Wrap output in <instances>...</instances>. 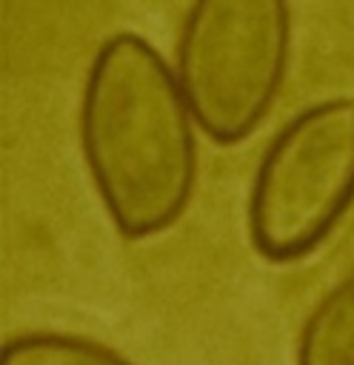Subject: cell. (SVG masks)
Returning <instances> with one entry per match:
<instances>
[{
    "mask_svg": "<svg viewBox=\"0 0 354 365\" xmlns=\"http://www.w3.org/2000/svg\"><path fill=\"white\" fill-rule=\"evenodd\" d=\"M80 148L123 237H154L186 211L197 182L194 120L174 68L140 34L117 31L91 57Z\"/></svg>",
    "mask_w": 354,
    "mask_h": 365,
    "instance_id": "1",
    "label": "cell"
},
{
    "mask_svg": "<svg viewBox=\"0 0 354 365\" xmlns=\"http://www.w3.org/2000/svg\"><path fill=\"white\" fill-rule=\"evenodd\" d=\"M291 51L280 0H200L180 26L174 77L194 125L220 145L248 137L277 100Z\"/></svg>",
    "mask_w": 354,
    "mask_h": 365,
    "instance_id": "2",
    "label": "cell"
},
{
    "mask_svg": "<svg viewBox=\"0 0 354 365\" xmlns=\"http://www.w3.org/2000/svg\"><path fill=\"white\" fill-rule=\"evenodd\" d=\"M354 202V100L334 97L294 114L254 171L246 222L271 262L311 254Z\"/></svg>",
    "mask_w": 354,
    "mask_h": 365,
    "instance_id": "3",
    "label": "cell"
},
{
    "mask_svg": "<svg viewBox=\"0 0 354 365\" xmlns=\"http://www.w3.org/2000/svg\"><path fill=\"white\" fill-rule=\"evenodd\" d=\"M297 365H354V271L308 314L297 339Z\"/></svg>",
    "mask_w": 354,
    "mask_h": 365,
    "instance_id": "4",
    "label": "cell"
},
{
    "mask_svg": "<svg viewBox=\"0 0 354 365\" xmlns=\"http://www.w3.org/2000/svg\"><path fill=\"white\" fill-rule=\"evenodd\" d=\"M0 365H134V362L106 348L103 342L86 336L34 331V334L11 336L0 351Z\"/></svg>",
    "mask_w": 354,
    "mask_h": 365,
    "instance_id": "5",
    "label": "cell"
}]
</instances>
